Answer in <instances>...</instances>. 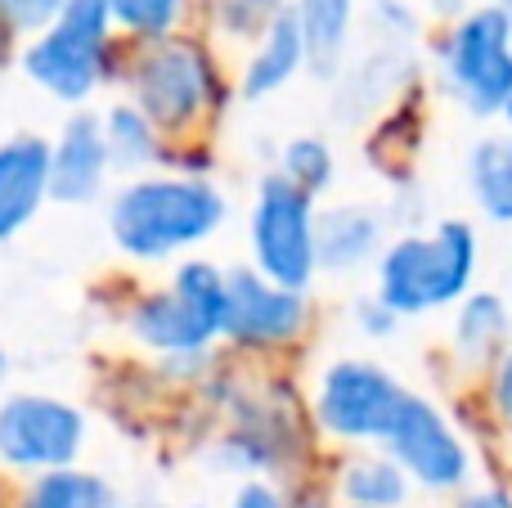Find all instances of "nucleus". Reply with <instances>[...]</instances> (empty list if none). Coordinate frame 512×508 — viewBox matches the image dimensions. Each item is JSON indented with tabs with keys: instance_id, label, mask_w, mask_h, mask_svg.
Returning a JSON list of instances; mask_svg holds the SVG:
<instances>
[{
	"instance_id": "1",
	"label": "nucleus",
	"mask_w": 512,
	"mask_h": 508,
	"mask_svg": "<svg viewBox=\"0 0 512 508\" xmlns=\"http://www.w3.org/2000/svg\"><path fill=\"white\" fill-rule=\"evenodd\" d=\"M225 216L230 203L207 176H135L108 203V234L131 261H171L212 239Z\"/></svg>"
},
{
	"instance_id": "2",
	"label": "nucleus",
	"mask_w": 512,
	"mask_h": 508,
	"mask_svg": "<svg viewBox=\"0 0 512 508\" xmlns=\"http://www.w3.org/2000/svg\"><path fill=\"white\" fill-rule=\"evenodd\" d=\"M481 266V239L468 221L445 216L432 230L400 234L382 248L378 257V297L382 306L414 320V315H432L445 306H459L477 284Z\"/></svg>"
},
{
	"instance_id": "3",
	"label": "nucleus",
	"mask_w": 512,
	"mask_h": 508,
	"mask_svg": "<svg viewBox=\"0 0 512 508\" xmlns=\"http://www.w3.org/2000/svg\"><path fill=\"white\" fill-rule=\"evenodd\" d=\"M225 284H230V270L212 261L176 266L167 284L144 293L126 315L135 342L167 360L203 356L216 338H225Z\"/></svg>"
},
{
	"instance_id": "4",
	"label": "nucleus",
	"mask_w": 512,
	"mask_h": 508,
	"mask_svg": "<svg viewBox=\"0 0 512 508\" xmlns=\"http://www.w3.org/2000/svg\"><path fill=\"white\" fill-rule=\"evenodd\" d=\"M441 81L450 99L472 117H504L512 99V14L499 5H477L445 27Z\"/></svg>"
},
{
	"instance_id": "5",
	"label": "nucleus",
	"mask_w": 512,
	"mask_h": 508,
	"mask_svg": "<svg viewBox=\"0 0 512 508\" xmlns=\"http://www.w3.org/2000/svg\"><path fill=\"white\" fill-rule=\"evenodd\" d=\"M113 27L108 0H68L63 14L23 50V72L59 104H86L108 77Z\"/></svg>"
},
{
	"instance_id": "6",
	"label": "nucleus",
	"mask_w": 512,
	"mask_h": 508,
	"mask_svg": "<svg viewBox=\"0 0 512 508\" xmlns=\"http://www.w3.org/2000/svg\"><path fill=\"white\" fill-rule=\"evenodd\" d=\"M252 266L261 270L270 284L306 293L319 275V212L315 194H306L301 185H292L283 171L256 185L252 198Z\"/></svg>"
},
{
	"instance_id": "7",
	"label": "nucleus",
	"mask_w": 512,
	"mask_h": 508,
	"mask_svg": "<svg viewBox=\"0 0 512 508\" xmlns=\"http://www.w3.org/2000/svg\"><path fill=\"white\" fill-rule=\"evenodd\" d=\"M126 86H131V104L162 135H180L207 117L216 72L203 45L185 41V36H167V41H149L135 54Z\"/></svg>"
},
{
	"instance_id": "8",
	"label": "nucleus",
	"mask_w": 512,
	"mask_h": 508,
	"mask_svg": "<svg viewBox=\"0 0 512 508\" xmlns=\"http://www.w3.org/2000/svg\"><path fill=\"white\" fill-rule=\"evenodd\" d=\"M409 387L373 360H333L315 387V419L328 437L351 446H382Z\"/></svg>"
},
{
	"instance_id": "9",
	"label": "nucleus",
	"mask_w": 512,
	"mask_h": 508,
	"mask_svg": "<svg viewBox=\"0 0 512 508\" xmlns=\"http://www.w3.org/2000/svg\"><path fill=\"white\" fill-rule=\"evenodd\" d=\"M86 419L77 405L45 392H14L0 401V464L27 477L77 468Z\"/></svg>"
},
{
	"instance_id": "10",
	"label": "nucleus",
	"mask_w": 512,
	"mask_h": 508,
	"mask_svg": "<svg viewBox=\"0 0 512 508\" xmlns=\"http://www.w3.org/2000/svg\"><path fill=\"white\" fill-rule=\"evenodd\" d=\"M382 450L405 468L409 482L432 495H459L472 482V450L463 441V432L454 428L441 405L418 392L405 396Z\"/></svg>"
},
{
	"instance_id": "11",
	"label": "nucleus",
	"mask_w": 512,
	"mask_h": 508,
	"mask_svg": "<svg viewBox=\"0 0 512 508\" xmlns=\"http://www.w3.org/2000/svg\"><path fill=\"white\" fill-rule=\"evenodd\" d=\"M310 320V297L279 288L256 266H234L225 284V338L239 347H283Z\"/></svg>"
},
{
	"instance_id": "12",
	"label": "nucleus",
	"mask_w": 512,
	"mask_h": 508,
	"mask_svg": "<svg viewBox=\"0 0 512 508\" xmlns=\"http://www.w3.org/2000/svg\"><path fill=\"white\" fill-rule=\"evenodd\" d=\"M108 171H113V153H108L104 117L81 108L50 144V198L68 207L95 203L99 189L108 185Z\"/></svg>"
},
{
	"instance_id": "13",
	"label": "nucleus",
	"mask_w": 512,
	"mask_h": 508,
	"mask_svg": "<svg viewBox=\"0 0 512 508\" xmlns=\"http://www.w3.org/2000/svg\"><path fill=\"white\" fill-rule=\"evenodd\" d=\"M50 198V144L41 135H9L0 144V243L23 234Z\"/></svg>"
},
{
	"instance_id": "14",
	"label": "nucleus",
	"mask_w": 512,
	"mask_h": 508,
	"mask_svg": "<svg viewBox=\"0 0 512 508\" xmlns=\"http://www.w3.org/2000/svg\"><path fill=\"white\" fill-rule=\"evenodd\" d=\"M306 63H310L306 27H301L297 9L283 5L279 14L261 27V36H256V50H252L248 68H243V81H239L243 99H265V95H274V90H283Z\"/></svg>"
},
{
	"instance_id": "15",
	"label": "nucleus",
	"mask_w": 512,
	"mask_h": 508,
	"mask_svg": "<svg viewBox=\"0 0 512 508\" xmlns=\"http://www.w3.org/2000/svg\"><path fill=\"white\" fill-rule=\"evenodd\" d=\"M450 342L468 365H499L508 356L512 342V311L499 293L490 288H472L459 306H454V329Z\"/></svg>"
},
{
	"instance_id": "16",
	"label": "nucleus",
	"mask_w": 512,
	"mask_h": 508,
	"mask_svg": "<svg viewBox=\"0 0 512 508\" xmlns=\"http://www.w3.org/2000/svg\"><path fill=\"white\" fill-rule=\"evenodd\" d=\"M382 257V216L360 203L319 212V270H360Z\"/></svg>"
},
{
	"instance_id": "17",
	"label": "nucleus",
	"mask_w": 512,
	"mask_h": 508,
	"mask_svg": "<svg viewBox=\"0 0 512 508\" xmlns=\"http://www.w3.org/2000/svg\"><path fill=\"white\" fill-rule=\"evenodd\" d=\"M468 194L490 225H512V135H481L468 149Z\"/></svg>"
},
{
	"instance_id": "18",
	"label": "nucleus",
	"mask_w": 512,
	"mask_h": 508,
	"mask_svg": "<svg viewBox=\"0 0 512 508\" xmlns=\"http://www.w3.org/2000/svg\"><path fill=\"white\" fill-rule=\"evenodd\" d=\"M337 491H342L346 508H409L414 482L382 450V455H355L337 477Z\"/></svg>"
},
{
	"instance_id": "19",
	"label": "nucleus",
	"mask_w": 512,
	"mask_h": 508,
	"mask_svg": "<svg viewBox=\"0 0 512 508\" xmlns=\"http://www.w3.org/2000/svg\"><path fill=\"white\" fill-rule=\"evenodd\" d=\"M297 18L306 27L310 63L319 72H333L342 63L346 45H351V23H355V0H297Z\"/></svg>"
},
{
	"instance_id": "20",
	"label": "nucleus",
	"mask_w": 512,
	"mask_h": 508,
	"mask_svg": "<svg viewBox=\"0 0 512 508\" xmlns=\"http://www.w3.org/2000/svg\"><path fill=\"white\" fill-rule=\"evenodd\" d=\"M108 153L117 171H144L162 158V131L140 113L135 104H113L104 113Z\"/></svg>"
},
{
	"instance_id": "21",
	"label": "nucleus",
	"mask_w": 512,
	"mask_h": 508,
	"mask_svg": "<svg viewBox=\"0 0 512 508\" xmlns=\"http://www.w3.org/2000/svg\"><path fill=\"white\" fill-rule=\"evenodd\" d=\"M18 508H117V495L104 477L81 473V468H63V473L32 477Z\"/></svg>"
},
{
	"instance_id": "22",
	"label": "nucleus",
	"mask_w": 512,
	"mask_h": 508,
	"mask_svg": "<svg viewBox=\"0 0 512 508\" xmlns=\"http://www.w3.org/2000/svg\"><path fill=\"white\" fill-rule=\"evenodd\" d=\"M113 9V23L122 32H131L135 41H167L176 32L180 14H185V0H108Z\"/></svg>"
},
{
	"instance_id": "23",
	"label": "nucleus",
	"mask_w": 512,
	"mask_h": 508,
	"mask_svg": "<svg viewBox=\"0 0 512 508\" xmlns=\"http://www.w3.org/2000/svg\"><path fill=\"white\" fill-rule=\"evenodd\" d=\"M283 176L301 185L306 194H324L333 185V149L319 135H297L283 149Z\"/></svg>"
},
{
	"instance_id": "24",
	"label": "nucleus",
	"mask_w": 512,
	"mask_h": 508,
	"mask_svg": "<svg viewBox=\"0 0 512 508\" xmlns=\"http://www.w3.org/2000/svg\"><path fill=\"white\" fill-rule=\"evenodd\" d=\"M68 0H0V14L14 23V32H36L41 36L54 18L63 14Z\"/></svg>"
},
{
	"instance_id": "25",
	"label": "nucleus",
	"mask_w": 512,
	"mask_h": 508,
	"mask_svg": "<svg viewBox=\"0 0 512 508\" xmlns=\"http://www.w3.org/2000/svg\"><path fill=\"white\" fill-rule=\"evenodd\" d=\"M221 5V14L230 18L239 32H248V27H265L274 14L283 9V0H216Z\"/></svg>"
},
{
	"instance_id": "26",
	"label": "nucleus",
	"mask_w": 512,
	"mask_h": 508,
	"mask_svg": "<svg viewBox=\"0 0 512 508\" xmlns=\"http://www.w3.org/2000/svg\"><path fill=\"white\" fill-rule=\"evenodd\" d=\"M490 405H495L499 423L512 432V351L495 365V374H490Z\"/></svg>"
},
{
	"instance_id": "27",
	"label": "nucleus",
	"mask_w": 512,
	"mask_h": 508,
	"mask_svg": "<svg viewBox=\"0 0 512 508\" xmlns=\"http://www.w3.org/2000/svg\"><path fill=\"white\" fill-rule=\"evenodd\" d=\"M400 324V315L391 311V306H382L378 297H369V302H360V329L369 333V338H391Z\"/></svg>"
},
{
	"instance_id": "28",
	"label": "nucleus",
	"mask_w": 512,
	"mask_h": 508,
	"mask_svg": "<svg viewBox=\"0 0 512 508\" xmlns=\"http://www.w3.org/2000/svg\"><path fill=\"white\" fill-rule=\"evenodd\" d=\"M230 508H288V500H283L270 482H243L239 491H234Z\"/></svg>"
},
{
	"instance_id": "29",
	"label": "nucleus",
	"mask_w": 512,
	"mask_h": 508,
	"mask_svg": "<svg viewBox=\"0 0 512 508\" xmlns=\"http://www.w3.org/2000/svg\"><path fill=\"white\" fill-rule=\"evenodd\" d=\"M459 508H512V495L508 491H472Z\"/></svg>"
},
{
	"instance_id": "30",
	"label": "nucleus",
	"mask_w": 512,
	"mask_h": 508,
	"mask_svg": "<svg viewBox=\"0 0 512 508\" xmlns=\"http://www.w3.org/2000/svg\"><path fill=\"white\" fill-rule=\"evenodd\" d=\"M9 32H14V23L0 14V68H5V59H9Z\"/></svg>"
},
{
	"instance_id": "31",
	"label": "nucleus",
	"mask_w": 512,
	"mask_h": 508,
	"mask_svg": "<svg viewBox=\"0 0 512 508\" xmlns=\"http://www.w3.org/2000/svg\"><path fill=\"white\" fill-rule=\"evenodd\" d=\"M5 374H9V360H5V347H0V383H5Z\"/></svg>"
},
{
	"instance_id": "32",
	"label": "nucleus",
	"mask_w": 512,
	"mask_h": 508,
	"mask_svg": "<svg viewBox=\"0 0 512 508\" xmlns=\"http://www.w3.org/2000/svg\"><path fill=\"white\" fill-rule=\"evenodd\" d=\"M504 126H508V135H512V99H508V108H504Z\"/></svg>"
},
{
	"instance_id": "33",
	"label": "nucleus",
	"mask_w": 512,
	"mask_h": 508,
	"mask_svg": "<svg viewBox=\"0 0 512 508\" xmlns=\"http://www.w3.org/2000/svg\"><path fill=\"white\" fill-rule=\"evenodd\" d=\"M486 5H499V9H508L512 14V0H486Z\"/></svg>"
},
{
	"instance_id": "34",
	"label": "nucleus",
	"mask_w": 512,
	"mask_h": 508,
	"mask_svg": "<svg viewBox=\"0 0 512 508\" xmlns=\"http://www.w3.org/2000/svg\"><path fill=\"white\" fill-rule=\"evenodd\" d=\"M167 508H207V504H167Z\"/></svg>"
}]
</instances>
